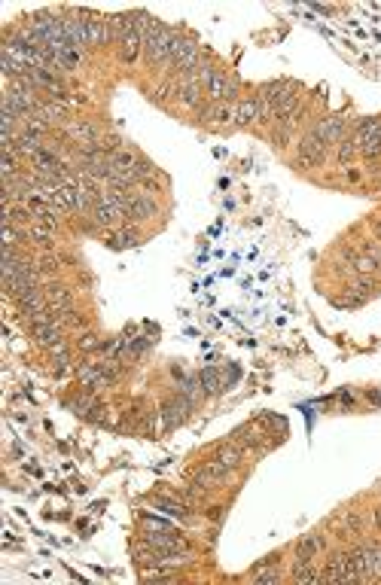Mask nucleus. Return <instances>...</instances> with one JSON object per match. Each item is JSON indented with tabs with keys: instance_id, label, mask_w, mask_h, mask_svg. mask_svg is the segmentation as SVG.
<instances>
[{
	"instance_id": "5",
	"label": "nucleus",
	"mask_w": 381,
	"mask_h": 585,
	"mask_svg": "<svg viewBox=\"0 0 381 585\" xmlns=\"http://www.w3.org/2000/svg\"><path fill=\"white\" fill-rule=\"evenodd\" d=\"M324 159H326V143H324V138L311 128V131H308V135L299 140V147H296V162H299L302 168H317Z\"/></svg>"
},
{
	"instance_id": "16",
	"label": "nucleus",
	"mask_w": 381,
	"mask_h": 585,
	"mask_svg": "<svg viewBox=\"0 0 381 585\" xmlns=\"http://www.w3.org/2000/svg\"><path fill=\"white\" fill-rule=\"evenodd\" d=\"M46 302H49V311L53 314H61V311H67V308H74V293L67 290V286H49L46 290Z\"/></svg>"
},
{
	"instance_id": "6",
	"label": "nucleus",
	"mask_w": 381,
	"mask_h": 585,
	"mask_svg": "<svg viewBox=\"0 0 381 585\" xmlns=\"http://www.w3.org/2000/svg\"><path fill=\"white\" fill-rule=\"evenodd\" d=\"M201 91H204V86H201V79H199L195 70H192V74H180L177 77V104L183 110H199Z\"/></svg>"
},
{
	"instance_id": "26",
	"label": "nucleus",
	"mask_w": 381,
	"mask_h": 585,
	"mask_svg": "<svg viewBox=\"0 0 381 585\" xmlns=\"http://www.w3.org/2000/svg\"><path fill=\"white\" fill-rule=\"evenodd\" d=\"M342 528H348L351 533H360V528H363V518H360V512H345V516H342Z\"/></svg>"
},
{
	"instance_id": "10",
	"label": "nucleus",
	"mask_w": 381,
	"mask_h": 585,
	"mask_svg": "<svg viewBox=\"0 0 381 585\" xmlns=\"http://www.w3.org/2000/svg\"><path fill=\"white\" fill-rule=\"evenodd\" d=\"M314 131H317V135L324 138V143H326V147H329V143H336V147H338V143L345 140L348 122H345V116H329V119H321V122H317V126H314Z\"/></svg>"
},
{
	"instance_id": "13",
	"label": "nucleus",
	"mask_w": 381,
	"mask_h": 585,
	"mask_svg": "<svg viewBox=\"0 0 381 585\" xmlns=\"http://www.w3.org/2000/svg\"><path fill=\"white\" fill-rule=\"evenodd\" d=\"M253 122H260V98H238L235 101V126H253Z\"/></svg>"
},
{
	"instance_id": "15",
	"label": "nucleus",
	"mask_w": 381,
	"mask_h": 585,
	"mask_svg": "<svg viewBox=\"0 0 381 585\" xmlns=\"http://www.w3.org/2000/svg\"><path fill=\"white\" fill-rule=\"evenodd\" d=\"M324 546H326V540L321 537V533H308V537H302L299 542H296V558L299 561H317Z\"/></svg>"
},
{
	"instance_id": "29",
	"label": "nucleus",
	"mask_w": 381,
	"mask_h": 585,
	"mask_svg": "<svg viewBox=\"0 0 381 585\" xmlns=\"http://www.w3.org/2000/svg\"><path fill=\"white\" fill-rule=\"evenodd\" d=\"M375 238H378V244H381V220H375Z\"/></svg>"
},
{
	"instance_id": "9",
	"label": "nucleus",
	"mask_w": 381,
	"mask_h": 585,
	"mask_svg": "<svg viewBox=\"0 0 381 585\" xmlns=\"http://www.w3.org/2000/svg\"><path fill=\"white\" fill-rule=\"evenodd\" d=\"M61 30H65V40L74 49H86L89 46V40H86V16H67V18H61Z\"/></svg>"
},
{
	"instance_id": "28",
	"label": "nucleus",
	"mask_w": 381,
	"mask_h": 585,
	"mask_svg": "<svg viewBox=\"0 0 381 585\" xmlns=\"http://www.w3.org/2000/svg\"><path fill=\"white\" fill-rule=\"evenodd\" d=\"M360 180V171L357 168H348V183H357Z\"/></svg>"
},
{
	"instance_id": "11",
	"label": "nucleus",
	"mask_w": 381,
	"mask_h": 585,
	"mask_svg": "<svg viewBox=\"0 0 381 585\" xmlns=\"http://www.w3.org/2000/svg\"><path fill=\"white\" fill-rule=\"evenodd\" d=\"M156 199L147 192H131V208H128V223H143L156 213Z\"/></svg>"
},
{
	"instance_id": "22",
	"label": "nucleus",
	"mask_w": 381,
	"mask_h": 585,
	"mask_svg": "<svg viewBox=\"0 0 381 585\" xmlns=\"http://www.w3.org/2000/svg\"><path fill=\"white\" fill-rule=\"evenodd\" d=\"M199 384H201V390L208 396H217L220 390H223V381H220V372L214 366H208V369H201V375H199Z\"/></svg>"
},
{
	"instance_id": "1",
	"label": "nucleus",
	"mask_w": 381,
	"mask_h": 585,
	"mask_svg": "<svg viewBox=\"0 0 381 585\" xmlns=\"http://www.w3.org/2000/svg\"><path fill=\"white\" fill-rule=\"evenodd\" d=\"M177 43H180L177 30H171L168 25L153 22V28L147 30V40H143V58H147L150 65H171Z\"/></svg>"
},
{
	"instance_id": "23",
	"label": "nucleus",
	"mask_w": 381,
	"mask_h": 585,
	"mask_svg": "<svg viewBox=\"0 0 381 585\" xmlns=\"http://www.w3.org/2000/svg\"><path fill=\"white\" fill-rule=\"evenodd\" d=\"M110 241H113V247H135V244H138V229H135V225H119V229L110 235Z\"/></svg>"
},
{
	"instance_id": "12",
	"label": "nucleus",
	"mask_w": 381,
	"mask_h": 585,
	"mask_svg": "<svg viewBox=\"0 0 381 585\" xmlns=\"http://www.w3.org/2000/svg\"><path fill=\"white\" fill-rule=\"evenodd\" d=\"M65 138H70L74 143H79V147H86V143H98V128L92 126V122L79 119V122H65Z\"/></svg>"
},
{
	"instance_id": "27",
	"label": "nucleus",
	"mask_w": 381,
	"mask_h": 585,
	"mask_svg": "<svg viewBox=\"0 0 381 585\" xmlns=\"http://www.w3.org/2000/svg\"><path fill=\"white\" fill-rule=\"evenodd\" d=\"M372 525H375V530H381V506L372 509Z\"/></svg>"
},
{
	"instance_id": "2",
	"label": "nucleus",
	"mask_w": 381,
	"mask_h": 585,
	"mask_svg": "<svg viewBox=\"0 0 381 585\" xmlns=\"http://www.w3.org/2000/svg\"><path fill=\"white\" fill-rule=\"evenodd\" d=\"M199 79L204 91H208L211 104H220V101H238V79H235L232 74H226V70H217L211 65H201L199 70Z\"/></svg>"
},
{
	"instance_id": "4",
	"label": "nucleus",
	"mask_w": 381,
	"mask_h": 585,
	"mask_svg": "<svg viewBox=\"0 0 381 585\" xmlns=\"http://www.w3.org/2000/svg\"><path fill=\"white\" fill-rule=\"evenodd\" d=\"M168 67H174L177 74H192V70H199L201 67V46L189 37H180V43H177V49H174V58H171Z\"/></svg>"
},
{
	"instance_id": "20",
	"label": "nucleus",
	"mask_w": 381,
	"mask_h": 585,
	"mask_svg": "<svg viewBox=\"0 0 381 585\" xmlns=\"http://www.w3.org/2000/svg\"><path fill=\"white\" fill-rule=\"evenodd\" d=\"M214 126H226V122H235V101H220V104H211L201 113Z\"/></svg>"
},
{
	"instance_id": "24",
	"label": "nucleus",
	"mask_w": 381,
	"mask_h": 585,
	"mask_svg": "<svg viewBox=\"0 0 381 585\" xmlns=\"http://www.w3.org/2000/svg\"><path fill=\"white\" fill-rule=\"evenodd\" d=\"M77 347H79V354H95V351H104V342L95 333H82Z\"/></svg>"
},
{
	"instance_id": "14",
	"label": "nucleus",
	"mask_w": 381,
	"mask_h": 585,
	"mask_svg": "<svg viewBox=\"0 0 381 585\" xmlns=\"http://www.w3.org/2000/svg\"><path fill=\"white\" fill-rule=\"evenodd\" d=\"M18 308H22V314H25V317H34V314L49 311L46 293H40V286H34V290L22 293V296H18Z\"/></svg>"
},
{
	"instance_id": "19",
	"label": "nucleus",
	"mask_w": 381,
	"mask_h": 585,
	"mask_svg": "<svg viewBox=\"0 0 381 585\" xmlns=\"http://www.w3.org/2000/svg\"><path fill=\"white\" fill-rule=\"evenodd\" d=\"M214 460H217V464H223L226 469H229V473H235V469H241V464H244V451L238 448V445H220L217 448V455H214Z\"/></svg>"
},
{
	"instance_id": "25",
	"label": "nucleus",
	"mask_w": 381,
	"mask_h": 585,
	"mask_svg": "<svg viewBox=\"0 0 381 585\" xmlns=\"http://www.w3.org/2000/svg\"><path fill=\"white\" fill-rule=\"evenodd\" d=\"M357 156V147H354V140L348 138V140H342L338 143V150H336V159H338V165H348Z\"/></svg>"
},
{
	"instance_id": "8",
	"label": "nucleus",
	"mask_w": 381,
	"mask_h": 585,
	"mask_svg": "<svg viewBox=\"0 0 381 585\" xmlns=\"http://www.w3.org/2000/svg\"><path fill=\"white\" fill-rule=\"evenodd\" d=\"M159 412H162L165 427H174V424H180V420H183V415H189V412H192V399H187L183 394H177V396L165 399Z\"/></svg>"
},
{
	"instance_id": "7",
	"label": "nucleus",
	"mask_w": 381,
	"mask_h": 585,
	"mask_svg": "<svg viewBox=\"0 0 381 585\" xmlns=\"http://www.w3.org/2000/svg\"><path fill=\"white\" fill-rule=\"evenodd\" d=\"M92 220H95V225H101V229H110V225H116L126 220V213H122L116 204L110 201L107 192H101V199L95 201V208H92Z\"/></svg>"
},
{
	"instance_id": "18",
	"label": "nucleus",
	"mask_w": 381,
	"mask_h": 585,
	"mask_svg": "<svg viewBox=\"0 0 381 585\" xmlns=\"http://www.w3.org/2000/svg\"><path fill=\"white\" fill-rule=\"evenodd\" d=\"M28 238L37 241L43 250H55V229L53 225H46L43 220H34L28 225Z\"/></svg>"
},
{
	"instance_id": "3",
	"label": "nucleus",
	"mask_w": 381,
	"mask_h": 585,
	"mask_svg": "<svg viewBox=\"0 0 381 585\" xmlns=\"http://www.w3.org/2000/svg\"><path fill=\"white\" fill-rule=\"evenodd\" d=\"M321 579L324 582H354V579H360L354 561H351V552H336V555H329L326 567L321 570Z\"/></svg>"
},
{
	"instance_id": "21",
	"label": "nucleus",
	"mask_w": 381,
	"mask_h": 585,
	"mask_svg": "<svg viewBox=\"0 0 381 585\" xmlns=\"http://www.w3.org/2000/svg\"><path fill=\"white\" fill-rule=\"evenodd\" d=\"M95 406H98V399H95V394L92 390H79V394H74V396H67V408H74L77 415H92L95 412Z\"/></svg>"
},
{
	"instance_id": "17",
	"label": "nucleus",
	"mask_w": 381,
	"mask_h": 585,
	"mask_svg": "<svg viewBox=\"0 0 381 585\" xmlns=\"http://www.w3.org/2000/svg\"><path fill=\"white\" fill-rule=\"evenodd\" d=\"M86 40H89V46H104V43H110L107 18H98V16H86Z\"/></svg>"
}]
</instances>
